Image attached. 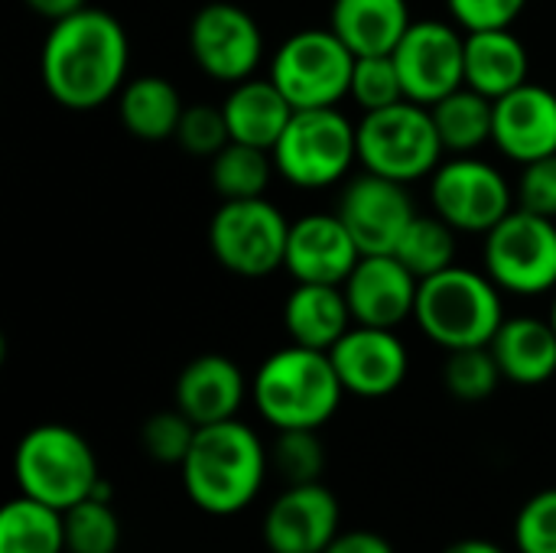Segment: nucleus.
<instances>
[{
    "label": "nucleus",
    "instance_id": "1a4fd4ad",
    "mask_svg": "<svg viewBox=\"0 0 556 553\" xmlns=\"http://www.w3.org/2000/svg\"><path fill=\"white\" fill-rule=\"evenodd\" d=\"M290 222L267 199H222L208 222V248L235 277H270L283 267Z\"/></svg>",
    "mask_w": 556,
    "mask_h": 553
},
{
    "label": "nucleus",
    "instance_id": "ea45409f",
    "mask_svg": "<svg viewBox=\"0 0 556 553\" xmlns=\"http://www.w3.org/2000/svg\"><path fill=\"white\" fill-rule=\"evenodd\" d=\"M323 553H397L378 531H339Z\"/></svg>",
    "mask_w": 556,
    "mask_h": 553
},
{
    "label": "nucleus",
    "instance_id": "6ab92c4d",
    "mask_svg": "<svg viewBox=\"0 0 556 553\" xmlns=\"http://www.w3.org/2000/svg\"><path fill=\"white\" fill-rule=\"evenodd\" d=\"M492 143L515 163H531L556 153V91L525 81L495 101Z\"/></svg>",
    "mask_w": 556,
    "mask_h": 553
},
{
    "label": "nucleus",
    "instance_id": "393cba45",
    "mask_svg": "<svg viewBox=\"0 0 556 553\" xmlns=\"http://www.w3.org/2000/svg\"><path fill=\"white\" fill-rule=\"evenodd\" d=\"M352 323L345 290L336 284H296L283 303V329L290 342L306 349L329 352Z\"/></svg>",
    "mask_w": 556,
    "mask_h": 553
},
{
    "label": "nucleus",
    "instance_id": "58836bf2",
    "mask_svg": "<svg viewBox=\"0 0 556 553\" xmlns=\"http://www.w3.org/2000/svg\"><path fill=\"white\" fill-rule=\"evenodd\" d=\"M528 0H446L453 23L466 33L476 29H505L525 13Z\"/></svg>",
    "mask_w": 556,
    "mask_h": 553
},
{
    "label": "nucleus",
    "instance_id": "a211bd4d",
    "mask_svg": "<svg viewBox=\"0 0 556 553\" xmlns=\"http://www.w3.org/2000/svg\"><path fill=\"white\" fill-rule=\"evenodd\" d=\"M342 290L358 326L397 329L417 310L420 280L394 254H362Z\"/></svg>",
    "mask_w": 556,
    "mask_h": 553
},
{
    "label": "nucleus",
    "instance_id": "c756f323",
    "mask_svg": "<svg viewBox=\"0 0 556 553\" xmlns=\"http://www.w3.org/2000/svg\"><path fill=\"white\" fill-rule=\"evenodd\" d=\"M394 257L417 274V280H427L446 267L456 264V228L446 225L437 212L433 215H414V222L404 228Z\"/></svg>",
    "mask_w": 556,
    "mask_h": 553
},
{
    "label": "nucleus",
    "instance_id": "c85d7f7f",
    "mask_svg": "<svg viewBox=\"0 0 556 553\" xmlns=\"http://www.w3.org/2000/svg\"><path fill=\"white\" fill-rule=\"evenodd\" d=\"M208 173L222 199H257L267 192L277 166L270 150L231 140L208 160Z\"/></svg>",
    "mask_w": 556,
    "mask_h": 553
},
{
    "label": "nucleus",
    "instance_id": "4468645a",
    "mask_svg": "<svg viewBox=\"0 0 556 553\" xmlns=\"http://www.w3.org/2000/svg\"><path fill=\"white\" fill-rule=\"evenodd\" d=\"M336 215L345 222L362 254H394L417 209L404 183L365 169L342 186Z\"/></svg>",
    "mask_w": 556,
    "mask_h": 553
},
{
    "label": "nucleus",
    "instance_id": "9d476101",
    "mask_svg": "<svg viewBox=\"0 0 556 553\" xmlns=\"http://www.w3.org/2000/svg\"><path fill=\"white\" fill-rule=\"evenodd\" d=\"M482 264L498 290L515 297H544L556 290V218L511 209L482 235Z\"/></svg>",
    "mask_w": 556,
    "mask_h": 553
},
{
    "label": "nucleus",
    "instance_id": "f8f14e48",
    "mask_svg": "<svg viewBox=\"0 0 556 553\" xmlns=\"http://www.w3.org/2000/svg\"><path fill=\"white\" fill-rule=\"evenodd\" d=\"M404 95L417 104H437L466 85V29L443 20H414L391 52Z\"/></svg>",
    "mask_w": 556,
    "mask_h": 553
},
{
    "label": "nucleus",
    "instance_id": "4be33fe9",
    "mask_svg": "<svg viewBox=\"0 0 556 553\" xmlns=\"http://www.w3.org/2000/svg\"><path fill=\"white\" fill-rule=\"evenodd\" d=\"M414 16L407 0H332L329 29L355 55H391Z\"/></svg>",
    "mask_w": 556,
    "mask_h": 553
},
{
    "label": "nucleus",
    "instance_id": "20e7f679",
    "mask_svg": "<svg viewBox=\"0 0 556 553\" xmlns=\"http://www.w3.org/2000/svg\"><path fill=\"white\" fill-rule=\"evenodd\" d=\"M417 326L420 332L446 349H479L489 345L505 323L502 310V290L485 271L469 267H446L427 280H420L417 290Z\"/></svg>",
    "mask_w": 556,
    "mask_h": 553
},
{
    "label": "nucleus",
    "instance_id": "9b49d317",
    "mask_svg": "<svg viewBox=\"0 0 556 553\" xmlns=\"http://www.w3.org/2000/svg\"><path fill=\"white\" fill-rule=\"evenodd\" d=\"M515 202L518 199L505 173L469 153L443 160L430 176V205L456 231L489 235Z\"/></svg>",
    "mask_w": 556,
    "mask_h": 553
},
{
    "label": "nucleus",
    "instance_id": "423d86ee",
    "mask_svg": "<svg viewBox=\"0 0 556 553\" xmlns=\"http://www.w3.org/2000/svg\"><path fill=\"white\" fill-rule=\"evenodd\" d=\"M443 140L433 121V111L427 104H417L410 98L365 111L358 121V163L368 173L397 179L404 186L433 176V169L443 163Z\"/></svg>",
    "mask_w": 556,
    "mask_h": 553
},
{
    "label": "nucleus",
    "instance_id": "dca6fc26",
    "mask_svg": "<svg viewBox=\"0 0 556 553\" xmlns=\"http://www.w3.org/2000/svg\"><path fill=\"white\" fill-rule=\"evenodd\" d=\"M339 525V499L323 482L287 486L264 515V544L270 553H323Z\"/></svg>",
    "mask_w": 556,
    "mask_h": 553
},
{
    "label": "nucleus",
    "instance_id": "a19ab883",
    "mask_svg": "<svg viewBox=\"0 0 556 553\" xmlns=\"http://www.w3.org/2000/svg\"><path fill=\"white\" fill-rule=\"evenodd\" d=\"M26 7L33 10V13H39V16H46V20H65V16H72V13H78V10H85L88 7V0H26Z\"/></svg>",
    "mask_w": 556,
    "mask_h": 553
},
{
    "label": "nucleus",
    "instance_id": "39448f33",
    "mask_svg": "<svg viewBox=\"0 0 556 553\" xmlns=\"http://www.w3.org/2000/svg\"><path fill=\"white\" fill-rule=\"evenodd\" d=\"M13 479L20 495L46 502L59 512L94 495L101 473L88 440L65 424H39L26 430L13 453Z\"/></svg>",
    "mask_w": 556,
    "mask_h": 553
},
{
    "label": "nucleus",
    "instance_id": "f3484780",
    "mask_svg": "<svg viewBox=\"0 0 556 553\" xmlns=\"http://www.w3.org/2000/svg\"><path fill=\"white\" fill-rule=\"evenodd\" d=\"M358 261L362 248L355 244L352 231L336 212H309L290 222L283 267L296 284L342 287Z\"/></svg>",
    "mask_w": 556,
    "mask_h": 553
},
{
    "label": "nucleus",
    "instance_id": "2eb2a0df",
    "mask_svg": "<svg viewBox=\"0 0 556 553\" xmlns=\"http://www.w3.org/2000/svg\"><path fill=\"white\" fill-rule=\"evenodd\" d=\"M329 359L339 372L345 394L378 401L394 394L410 368L407 345L394 329L381 326H352L332 349Z\"/></svg>",
    "mask_w": 556,
    "mask_h": 553
},
{
    "label": "nucleus",
    "instance_id": "f257e3e1",
    "mask_svg": "<svg viewBox=\"0 0 556 553\" xmlns=\"http://www.w3.org/2000/svg\"><path fill=\"white\" fill-rule=\"evenodd\" d=\"M130 39L108 10L85 7L55 20L39 49V78L49 98L68 111H94L127 85Z\"/></svg>",
    "mask_w": 556,
    "mask_h": 553
},
{
    "label": "nucleus",
    "instance_id": "e433bc0d",
    "mask_svg": "<svg viewBox=\"0 0 556 553\" xmlns=\"http://www.w3.org/2000/svg\"><path fill=\"white\" fill-rule=\"evenodd\" d=\"M518 553H556V489L531 495L515 518Z\"/></svg>",
    "mask_w": 556,
    "mask_h": 553
},
{
    "label": "nucleus",
    "instance_id": "f704fd0d",
    "mask_svg": "<svg viewBox=\"0 0 556 553\" xmlns=\"http://www.w3.org/2000/svg\"><path fill=\"white\" fill-rule=\"evenodd\" d=\"M195 433H199V427L179 407H173V411H160V414L147 417V424L140 430V443L153 463L182 466V460L189 456V450L195 443Z\"/></svg>",
    "mask_w": 556,
    "mask_h": 553
},
{
    "label": "nucleus",
    "instance_id": "0eeeda50",
    "mask_svg": "<svg viewBox=\"0 0 556 553\" xmlns=\"http://www.w3.org/2000/svg\"><path fill=\"white\" fill-rule=\"evenodd\" d=\"M270 153L277 173L290 186L329 189L342 183L358 160V124H352L339 108L293 111Z\"/></svg>",
    "mask_w": 556,
    "mask_h": 553
},
{
    "label": "nucleus",
    "instance_id": "b1692460",
    "mask_svg": "<svg viewBox=\"0 0 556 553\" xmlns=\"http://www.w3.org/2000/svg\"><path fill=\"white\" fill-rule=\"evenodd\" d=\"M225 121H228V134L238 143H251L261 150H274V143L280 140L283 127L293 117V104L287 101V95L267 78H244L238 85H231L228 98L222 101Z\"/></svg>",
    "mask_w": 556,
    "mask_h": 553
},
{
    "label": "nucleus",
    "instance_id": "79ce46f5",
    "mask_svg": "<svg viewBox=\"0 0 556 553\" xmlns=\"http://www.w3.org/2000/svg\"><path fill=\"white\" fill-rule=\"evenodd\" d=\"M443 553H505L495 541H485V538H463L456 544H450Z\"/></svg>",
    "mask_w": 556,
    "mask_h": 553
},
{
    "label": "nucleus",
    "instance_id": "7ed1b4c3",
    "mask_svg": "<svg viewBox=\"0 0 556 553\" xmlns=\"http://www.w3.org/2000/svg\"><path fill=\"white\" fill-rule=\"evenodd\" d=\"M342 394L329 352L296 342L267 355L251 381L254 407L274 430H319L336 417Z\"/></svg>",
    "mask_w": 556,
    "mask_h": 553
},
{
    "label": "nucleus",
    "instance_id": "473e14b6",
    "mask_svg": "<svg viewBox=\"0 0 556 553\" xmlns=\"http://www.w3.org/2000/svg\"><path fill=\"white\" fill-rule=\"evenodd\" d=\"M270 469L287 486L319 482L326 469V450L316 430H277V440L270 447Z\"/></svg>",
    "mask_w": 556,
    "mask_h": 553
},
{
    "label": "nucleus",
    "instance_id": "412c9836",
    "mask_svg": "<svg viewBox=\"0 0 556 553\" xmlns=\"http://www.w3.org/2000/svg\"><path fill=\"white\" fill-rule=\"evenodd\" d=\"M502 378L521 388H538L556 375V329L551 319L511 316L489 342Z\"/></svg>",
    "mask_w": 556,
    "mask_h": 553
},
{
    "label": "nucleus",
    "instance_id": "f03ea898",
    "mask_svg": "<svg viewBox=\"0 0 556 553\" xmlns=\"http://www.w3.org/2000/svg\"><path fill=\"white\" fill-rule=\"evenodd\" d=\"M182 486L189 502L215 518L241 515L257 495L270 469V450L244 420L199 427L182 460Z\"/></svg>",
    "mask_w": 556,
    "mask_h": 553
},
{
    "label": "nucleus",
    "instance_id": "bb28decb",
    "mask_svg": "<svg viewBox=\"0 0 556 553\" xmlns=\"http://www.w3.org/2000/svg\"><path fill=\"white\" fill-rule=\"evenodd\" d=\"M0 553H68L65 515L29 495L7 502L0 508Z\"/></svg>",
    "mask_w": 556,
    "mask_h": 553
},
{
    "label": "nucleus",
    "instance_id": "2f4dec72",
    "mask_svg": "<svg viewBox=\"0 0 556 553\" xmlns=\"http://www.w3.org/2000/svg\"><path fill=\"white\" fill-rule=\"evenodd\" d=\"M498 381H505V378H502V368L489 345L456 349V352H450V359L443 365V385L463 404L489 401L495 394Z\"/></svg>",
    "mask_w": 556,
    "mask_h": 553
},
{
    "label": "nucleus",
    "instance_id": "7c9ffc66",
    "mask_svg": "<svg viewBox=\"0 0 556 553\" xmlns=\"http://www.w3.org/2000/svg\"><path fill=\"white\" fill-rule=\"evenodd\" d=\"M111 489L101 479L94 495L72 505L65 515V551L68 553H114L121 544V521L111 508Z\"/></svg>",
    "mask_w": 556,
    "mask_h": 553
},
{
    "label": "nucleus",
    "instance_id": "aec40b11",
    "mask_svg": "<svg viewBox=\"0 0 556 553\" xmlns=\"http://www.w3.org/2000/svg\"><path fill=\"white\" fill-rule=\"evenodd\" d=\"M251 388L238 362L208 352L192 359L179 372L173 385V407H179L195 427H208V424L235 420Z\"/></svg>",
    "mask_w": 556,
    "mask_h": 553
},
{
    "label": "nucleus",
    "instance_id": "a878e982",
    "mask_svg": "<svg viewBox=\"0 0 556 553\" xmlns=\"http://www.w3.org/2000/svg\"><path fill=\"white\" fill-rule=\"evenodd\" d=\"M186 104L179 88L163 75H137L117 95L121 127L147 143H163L176 137Z\"/></svg>",
    "mask_w": 556,
    "mask_h": 553
},
{
    "label": "nucleus",
    "instance_id": "ddd939ff",
    "mask_svg": "<svg viewBox=\"0 0 556 553\" xmlns=\"http://www.w3.org/2000/svg\"><path fill=\"white\" fill-rule=\"evenodd\" d=\"M189 52L208 78L238 85L257 72L264 59V33L244 7L215 0L195 10L189 23Z\"/></svg>",
    "mask_w": 556,
    "mask_h": 553
},
{
    "label": "nucleus",
    "instance_id": "4c0bfd02",
    "mask_svg": "<svg viewBox=\"0 0 556 553\" xmlns=\"http://www.w3.org/2000/svg\"><path fill=\"white\" fill-rule=\"evenodd\" d=\"M515 199H518V209H528L544 218H556V153L521 166Z\"/></svg>",
    "mask_w": 556,
    "mask_h": 553
},
{
    "label": "nucleus",
    "instance_id": "c9c22d12",
    "mask_svg": "<svg viewBox=\"0 0 556 553\" xmlns=\"http://www.w3.org/2000/svg\"><path fill=\"white\" fill-rule=\"evenodd\" d=\"M173 140L186 153L202 156V160H212L225 143H231V134H228V121H225L222 104H186Z\"/></svg>",
    "mask_w": 556,
    "mask_h": 553
},
{
    "label": "nucleus",
    "instance_id": "5701e85b",
    "mask_svg": "<svg viewBox=\"0 0 556 553\" xmlns=\"http://www.w3.org/2000/svg\"><path fill=\"white\" fill-rule=\"evenodd\" d=\"M531 72V55L521 36L505 29L466 33V85L498 101L502 95L521 88Z\"/></svg>",
    "mask_w": 556,
    "mask_h": 553
},
{
    "label": "nucleus",
    "instance_id": "72a5a7b5",
    "mask_svg": "<svg viewBox=\"0 0 556 553\" xmlns=\"http://www.w3.org/2000/svg\"><path fill=\"white\" fill-rule=\"evenodd\" d=\"M349 98L362 111H378V108H391L404 101L407 95H404V81H401L394 55H355Z\"/></svg>",
    "mask_w": 556,
    "mask_h": 553
},
{
    "label": "nucleus",
    "instance_id": "37998d69",
    "mask_svg": "<svg viewBox=\"0 0 556 553\" xmlns=\"http://www.w3.org/2000/svg\"><path fill=\"white\" fill-rule=\"evenodd\" d=\"M547 319H551V326L556 329V290H554V303H551V316H547Z\"/></svg>",
    "mask_w": 556,
    "mask_h": 553
},
{
    "label": "nucleus",
    "instance_id": "cd10ccee",
    "mask_svg": "<svg viewBox=\"0 0 556 553\" xmlns=\"http://www.w3.org/2000/svg\"><path fill=\"white\" fill-rule=\"evenodd\" d=\"M430 111H433L443 147L456 156H466L492 140L495 101L469 85H463L453 95H446L443 101L430 104Z\"/></svg>",
    "mask_w": 556,
    "mask_h": 553
},
{
    "label": "nucleus",
    "instance_id": "6e6552de",
    "mask_svg": "<svg viewBox=\"0 0 556 553\" xmlns=\"http://www.w3.org/2000/svg\"><path fill=\"white\" fill-rule=\"evenodd\" d=\"M355 52L329 29H296L270 59V81L287 95L293 111L339 108L352 88Z\"/></svg>",
    "mask_w": 556,
    "mask_h": 553
}]
</instances>
